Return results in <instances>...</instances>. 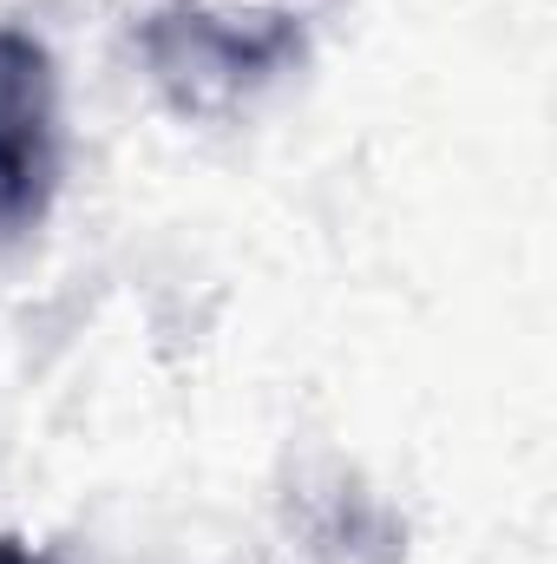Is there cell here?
<instances>
[{
  "label": "cell",
  "instance_id": "obj_1",
  "mask_svg": "<svg viewBox=\"0 0 557 564\" xmlns=\"http://www.w3.org/2000/svg\"><path fill=\"white\" fill-rule=\"evenodd\" d=\"M59 184V86L33 33L0 26V243H20Z\"/></svg>",
  "mask_w": 557,
  "mask_h": 564
},
{
  "label": "cell",
  "instance_id": "obj_2",
  "mask_svg": "<svg viewBox=\"0 0 557 564\" xmlns=\"http://www.w3.org/2000/svg\"><path fill=\"white\" fill-rule=\"evenodd\" d=\"M0 564H33V552L20 539H0Z\"/></svg>",
  "mask_w": 557,
  "mask_h": 564
}]
</instances>
